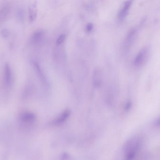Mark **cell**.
I'll return each mask as SVG.
<instances>
[{"mask_svg": "<svg viewBox=\"0 0 160 160\" xmlns=\"http://www.w3.org/2000/svg\"><path fill=\"white\" fill-rule=\"evenodd\" d=\"M13 82V76L11 65L9 63H6L3 69L2 76V87L3 90L9 91L11 88Z\"/></svg>", "mask_w": 160, "mask_h": 160, "instance_id": "6da1fadb", "label": "cell"}, {"mask_svg": "<svg viewBox=\"0 0 160 160\" xmlns=\"http://www.w3.org/2000/svg\"><path fill=\"white\" fill-rule=\"evenodd\" d=\"M31 62L33 68L35 71L36 74L40 82L42 84L43 87H45V88H48L49 86L48 79L46 75H45V72L41 68L40 64L35 60H32Z\"/></svg>", "mask_w": 160, "mask_h": 160, "instance_id": "7a4b0ae2", "label": "cell"}, {"mask_svg": "<svg viewBox=\"0 0 160 160\" xmlns=\"http://www.w3.org/2000/svg\"><path fill=\"white\" fill-rule=\"evenodd\" d=\"M149 53V49L147 47L141 49L134 59V63L135 66L140 67L143 65L148 59Z\"/></svg>", "mask_w": 160, "mask_h": 160, "instance_id": "3957f363", "label": "cell"}, {"mask_svg": "<svg viewBox=\"0 0 160 160\" xmlns=\"http://www.w3.org/2000/svg\"><path fill=\"white\" fill-rule=\"evenodd\" d=\"M45 35V32L42 29L35 31L30 38V42L33 45H39L42 42Z\"/></svg>", "mask_w": 160, "mask_h": 160, "instance_id": "277c9868", "label": "cell"}, {"mask_svg": "<svg viewBox=\"0 0 160 160\" xmlns=\"http://www.w3.org/2000/svg\"><path fill=\"white\" fill-rule=\"evenodd\" d=\"M11 6L9 3H6L0 8V23L7 20L11 13Z\"/></svg>", "mask_w": 160, "mask_h": 160, "instance_id": "5b68a950", "label": "cell"}, {"mask_svg": "<svg viewBox=\"0 0 160 160\" xmlns=\"http://www.w3.org/2000/svg\"><path fill=\"white\" fill-rule=\"evenodd\" d=\"M34 85L32 81H29L26 84L24 88L23 93H22V97L24 99L27 98L32 96L34 93Z\"/></svg>", "mask_w": 160, "mask_h": 160, "instance_id": "8992f818", "label": "cell"}, {"mask_svg": "<svg viewBox=\"0 0 160 160\" xmlns=\"http://www.w3.org/2000/svg\"><path fill=\"white\" fill-rule=\"evenodd\" d=\"M102 71L100 68H96L94 71L93 74V84L94 87H99L101 85L102 82Z\"/></svg>", "mask_w": 160, "mask_h": 160, "instance_id": "52a82bcc", "label": "cell"}, {"mask_svg": "<svg viewBox=\"0 0 160 160\" xmlns=\"http://www.w3.org/2000/svg\"><path fill=\"white\" fill-rule=\"evenodd\" d=\"M36 117L34 114L31 112H24L21 114L20 119L21 122L24 123H32L35 120Z\"/></svg>", "mask_w": 160, "mask_h": 160, "instance_id": "ba28073f", "label": "cell"}, {"mask_svg": "<svg viewBox=\"0 0 160 160\" xmlns=\"http://www.w3.org/2000/svg\"><path fill=\"white\" fill-rule=\"evenodd\" d=\"M131 2H132L131 1H128L125 2L123 8L121 9L119 14H118V17H119V19L123 20L126 17L128 12L130 8Z\"/></svg>", "mask_w": 160, "mask_h": 160, "instance_id": "9c48e42d", "label": "cell"}, {"mask_svg": "<svg viewBox=\"0 0 160 160\" xmlns=\"http://www.w3.org/2000/svg\"><path fill=\"white\" fill-rule=\"evenodd\" d=\"M37 14V10L36 4L34 3L31 4L29 7V19L30 22H33L36 19Z\"/></svg>", "mask_w": 160, "mask_h": 160, "instance_id": "30bf717a", "label": "cell"}, {"mask_svg": "<svg viewBox=\"0 0 160 160\" xmlns=\"http://www.w3.org/2000/svg\"><path fill=\"white\" fill-rule=\"evenodd\" d=\"M70 115V111L69 110H66L64 111L60 116L59 117L57 118L54 120L53 122V124L55 125H59L66 120V119L69 117Z\"/></svg>", "mask_w": 160, "mask_h": 160, "instance_id": "8fae6325", "label": "cell"}, {"mask_svg": "<svg viewBox=\"0 0 160 160\" xmlns=\"http://www.w3.org/2000/svg\"><path fill=\"white\" fill-rule=\"evenodd\" d=\"M25 11L24 9L22 8H18L16 10V16L17 19L20 22L23 21L25 18Z\"/></svg>", "mask_w": 160, "mask_h": 160, "instance_id": "7c38bea8", "label": "cell"}, {"mask_svg": "<svg viewBox=\"0 0 160 160\" xmlns=\"http://www.w3.org/2000/svg\"><path fill=\"white\" fill-rule=\"evenodd\" d=\"M135 33H136L135 29H132L130 31L126 39V43L128 45H130L131 42L133 41V39L135 36Z\"/></svg>", "mask_w": 160, "mask_h": 160, "instance_id": "4fadbf2b", "label": "cell"}, {"mask_svg": "<svg viewBox=\"0 0 160 160\" xmlns=\"http://www.w3.org/2000/svg\"><path fill=\"white\" fill-rule=\"evenodd\" d=\"M65 39H66V35L65 34L60 35L57 39L56 44L57 45H61L65 41Z\"/></svg>", "mask_w": 160, "mask_h": 160, "instance_id": "5bb4252c", "label": "cell"}, {"mask_svg": "<svg viewBox=\"0 0 160 160\" xmlns=\"http://www.w3.org/2000/svg\"><path fill=\"white\" fill-rule=\"evenodd\" d=\"M1 34L2 37L4 38H7L10 36V32L9 29L4 28V29L2 30Z\"/></svg>", "mask_w": 160, "mask_h": 160, "instance_id": "9a60e30c", "label": "cell"}, {"mask_svg": "<svg viewBox=\"0 0 160 160\" xmlns=\"http://www.w3.org/2000/svg\"><path fill=\"white\" fill-rule=\"evenodd\" d=\"M93 29V25L92 24H88L86 26V31L88 32H90L92 31Z\"/></svg>", "mask_w": 160, "mask_h": 160, "instance_id": "2e32d148", "label": "cell"}]
</instances>
